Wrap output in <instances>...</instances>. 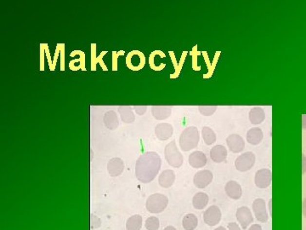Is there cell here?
<instances>
[{
	"mask_svg": "<svg viewBox=\"0 0 306 230\" xmlns=\"http://www.w3.org/2000/svg\"><path fill=\"white\" fill-rule=\"evenodd\" d=\"M162 160L156 152H147L141 154L135 164V176L143 184H149L159 172Z\"/></svg>",
	"mask_w": 306,
	"mask_h": 230,
	"instance_id": "cell-1",
	"label": "cell"
},
{
	"mask_svg": "<svg viewBox=\"0 0 306 230\" xmlns=\"http://www.w3.org/2000/svg\"><path fill=\"white\" fill-rule=\"evenodd\" d=\"M200 135L197 128L195 126L187 127L182 131L180 137V148L185 152L194 149L199 144Z\"/></svg>",
	"mask_w": 306,
	"mask_h": 230,
	"instance_id": "cell-2",
	"label": "cell"
},
{
	"mask_svg": "<svg viewBox=\"0 0 306 230\" xmlns=\"http://www.w3.org/2000/svg\"><path fill=\"white\" fill-rule=\"evenodd\" d=\"M169 204V199L162 193H153L148 197L146 203L147 210L151 213H161Z\"/></svg>",
	"mask_w": 306,
	"mask_h": 230,
	"instance_id": "cell-3",
	"label": "cell"
},
{
	"mask_svg": "<svg viewBox=\"0 0 306 230\" xmlns=\"http://www.w3.org/2000/svg\"><path fill=\"white\" fill-rule=\"evenodd\" d=\"M164 155L167 162L170 167L173 168H180L183 165V156L177 147L176 143L173 140L167 144L164 149Z\"/></svg>",
	"mask_w": 306,
	"mask_h": 230,
	"instance_id": "cell-4",
	"label": "cell"
},
{
	"mask_svg": "<svg viewBox=\"0 0 306 230\" xmlns=\"http://www.w3.org/2000/svg\"><path fill=\"white\" fill-rule=\"evenodd\" d=\"M255 164V155L252 152H246L236 158L235 167L236 170L245 172L252 169Z\"/></svg>",
	"mask_w": 306,
	"mask_h": 230,
	"instance_id": "cell-5",
	"label": "cell"
},
{
	"mask_svg": "<svg viewBox=\"0 0 306 230\" xmlns=\"http://www.w3.org/2000/svg\"><path fill=\"white\" fill-rule=\"evenodd\" d=\"M221 211L216 206L209 207L203 214V221L209 226H215L221 219Z\"/></svg>",
	"mask_w": 306,
	"mask_h": 230,
	"instance_id": "cell-6",
	"label": "cell"
},
{
	"mask_svg": "<svg viewBox=\"0 0 306 230\" xmlns=\"http://www.w3.org/2000/svg\"><path fill=\"white\" fill-rule=\"evenodd\" d=\"M213 177V173L210 170H199L195 174L194 178H193V183L197 188L202 189V188L209 186L212 183Z\"/></svg>",
	"mask_w": 306,
	"mask_h": 230,
	"instance_id": "cell-7",
	"label": "cell"
},
{
	"mask_svg": "<svg viewBox=\"0 0 306 230\" xmlns=\"http://www.w3.org/2000/svg\"><path fill=\"white\" fill-rule=\"evenodd\" d=\"M272 181V173L269 169H261L255 174L254 183L259 188H267Z\"/></svg>",
	"mask_w": 306,
	"mask_h": 230,
	"instance_id": "cell-8",
	"label": "cell"
},
{
	"mask_svg": "<svg viewBox=\"0 0 306 230\" xmlns=\"http://www.w3.org/2000/svg\"><path fill=\"white\" fill-rule=\"evenodd\" d=\"M236 217L243 230H246L247 228L253 223V215L249 207H239L236 210Z\"/></svg>",
	"mask_w": 306,
	"mask_h": 230,
	"instance_id": "cell-9",
	"label": "cell"
},
{
	"mask_svg": "<svg viewBox=\"0 0 306 230\" xmlns=\"http://www.w3.org/2000/svg\"><path fill=\"white\" fill-rule=\"evenodd\" d=\"M253 210L257 220L261 223H267L269 217L267 213L266 201L263 199H256L253 201Z\"/></svg>",
	"mask_w": 306,
	"mask_h": 230,
	"instance_id": "cell-10",
	"label": "cell"
},
{
	"mask_svg": "<svg viewBox=\"0 0 306 230\" xmlns=\"http://www.w3.org/2000/svg\"><path fill=\"white\" fill-rule=\"evenodd\" d=\"M227 144L230 152L234 153L242 152L245 147V142L243 137L237 134L230 135L227 138Z\"/></svg>",
	"mask_w": 306,
	"mask_h": 230,
	"instance_id": "cell-11",
	"label": "cell"
},
{
	"mask_svg": "<svg viewBox=\"0 0 306 230\" xmlns=\"http://www.w3.org/2000/svg\"><path fill=\"white\" fill-rule=\"evenodd\" d=\"M173 128L170 124L160 123L155 127V135L160 141H166L172 137Z\"/></svg>",
	"mask_w": 306,
	"mask_h": 230,
	"instance_id": "cell-12",
	"label": "cell"
},
{
	"mask_svg": "<svg viewBox=\"0 0 306 230\" xmlns=\"http://www.w3.org/2000/svg\"><path fill=\"white\" fill-rule=\"evenodd\" d=\"M124 163L120 158H113L107 164V171L112 177H118L123 173Z\"/></svg>",
	"mask_w": 306,
	"mask_h": 230,
	"instance_id": "cell-13",
	"label": "cell"
},
{
	"mask_svg": "<svg viewBox=\"0 0 306 230\" xmlns=\"http://www.w3.org/2000/svg\"><path fill=\"white\" fill-rule=\"evenodd\" d=\"M188 161L191 167L196 169H199L206 166L208 160H207L205 153H203L202 151H195L191 153Z\"/></svg>",
	"mask_w": 306,
	"mask_h": 230,
	"instance_id": "cell-14",
	"label": "cell"
},
{
	"mask_svg": "<svg viewBox=\"0 0 306 230\" xmlns=\"http://www.w3.org/2000/svg\"><path fill=\"white\" fill-rule=\"evenodd\" d=\"M210 158L215 163H222L227 158V149L223 145H216L210 150Z\"/></svg>",
	"mask_w": 306,
	"mask_h": 230,
	"instance_id": "cell-15",
	"label": "cell"
},
{
	"mask_svg": "<svg viewBox=\"0 0 306 230\" xmlns=\"http://www.w3.org/2000/svg\"><path fill=\"white\" fill-rule=\"evenodd\" d=\"M226 193L232 200H239L243 194L242 187L235 181H230L226 185Z\"/></svg>",
	"mask_w": 306,
	"mask_h": 230,
	"instance_id": "cell-16",
	"label": "cell"
},
{
	"mask_svg": "<svg viewBox=\"0 0 306 230\" xmlns=\"http://www.w3.org/2000/svg\"><path fill=\"white\" fill-rule=\"evenodd\" d=\"M175 180V174L172 170H163L158 177V183L163 188H169L173 185Z\"/></svg>",
	"mask_w": 306,
	"mask_h": 230,
	"instance_id": "cell-17",
	"label": "cell"
},
{
	"mask_svg": "<svg viewBox=\"0 0 306 230\" xmlns=\"http://www.w3.org/2000/svg\"><path fill=\"white\" fill-rule=\"evenodd\" d=\"M263 131L260 128H252L247 133V142L252 145H258L263 140Z\"/></svg>",
	"mask_w": 306,
	"mask_h": 230,
	"instance_id": "cell-18",
	"label": "cell"
},
{
	"mask_svg": "<svg viewBox=\"0 0 306 230\" xmlns=\"http://www.w3.org/2000/svg\"><path fill=\"white\" fill-rule=\"evenodd\" d=\"M103 121L105 125L109 130H116L119 125V121L116 112L113 110L108 111L105 114Z\"/></svg>",
	"mask_w": 306,
	"mask_h": 230,
	"instance_id": "cell-19",
	"label": "cell"
},
{
	"mask_svg": "<svg viewBox=\"0 0 306 230\" xmlns=\"http://www.w3.org/2000/svg\"><path fill=\"white\" fill-rule=\"evenodd\" d=\"M209 200L210 199H209V196L207 193L199 192V193H196L193 197V207L196 210H203L207 207V205L209 203Z\"/></svg>",
	"mask_w": 306,
	"mask_h": 230,
	"instance_id": "cell-20",
	"label": "cell"
},
{
	"mask_svg": "<svg viewBox=\"0 0 306 230\" xmlns=\"http://www.w3.org/2000/svg\"><path fill=\"white\" fill-rule=\"evenodd\" d=\"M266 118V114L262 107H255L249 112V120L253 125H260Z\"/></svg>",
	"mask_w": 306,
	"mask_h": 230,
	"instance_id": "cell-21",
	"label": "cell"
},
{
	"mask_svg": "<svg viewBox=\"0 0 306 230\" xmlns=\"http://www.w3.org/2000/svg\"><path fill=\"white\" fill-rule=\"evenodd\" d=\"M152 114L156 120H166L171 115V108L170 107L154 106L152 107Z\"/></svg>",
	"mask_w": 306,
	"mask_h": 230,
	"instance_id": "cell-22",
	"label": "cell"
},
{
	"mask_svg": "<svg viewBox=\"0 0 306 230\" xmlns=\"http://www.w3.org/2000/svg\"><path fill=\"white\" fill-rule=\"evenodd\" d=\"M118 113H119L121 119L124 123H133L135 120V115L134 114L132 108L130 107H118Z\"/></svg>",
	"mask_w": 306,
	"mask_h": 230,
	"instance_id": "cell-23",
	"label": "cell"
},
{
	"mask_svg": "<svg viewBox=\"0 0 306 230\" xmlns=\"http://www.w3.org/2000/svg\"><path fill=\"white\" fill-rule=\"evenodd\" d=\"M197 224L198 219L195 214H187L182 221V225L186 230H194L197 227Z\"/></svg>",
	"mask_w": 306,
	"mask_h": 230,
	"instance_id": "cell-24",
	"label": "cell"
},
{
	"mask_svg": "<svg viewBox=\"0 0 306 230\" xmlns=\"http://www.w3.org/2000/svg\"><path fill=\"white\" fill-rule=\"evenodd\" d=\"M141 227H142V217L140 215H134L127 220V230H140Z\"/></svg>",
	"mask_w": 306,
	"mask_h": 230,
	"instance_id": "cell-25",
	"label": "cell"
},
{
	"mask_svg": "<svg viewBox=\"0 0 306 230\" xmlns=\"http://www.w3.org/2000/svg\"><path fill=\"white\" fill-rule=\"evenodd\" d=\"M202 137L204 140V143L209 146L212 145L216 142V135L210 127H203V130H202Z\"/></svg>",
	"mask_w": 306,
	"mask_h": 230,
	"instance_id": "cell-26",
	"label": "cell"
},
{
	"mask_svg": "<svg viewBox=\"0 0 306 230\" xmlns=\"http://www.w3.org/2000/svg\"><path fill=\"white\" fill-rule=\"evenodd\" d=\"M145 225L147 230H158L160 226L159 219L155 217H149L146 221Z\"/></svg>",
	"mask_w": 306,
	"mask_h": 230,
	"instance_id": "cell-27",
	"label": "cell"
},
{
	"mask_svg": "<svg viewBox=\"0 0 306 230\" xmlns=\"http://www.w3.org/2000/svg\"><path fill=\"white\" fill-rule=\"evenodd\" d=\"M199 112L204 116H211L216 111V106H200L198 107Z\"/></svg>",
	"mask_w": 306,
	"mask_h": 230,
	"instance_id": "cell-28",
	"label": "cell"
},
{
	"mask_svg": "<svg viewBox=\"0 0 306 230\" xmlns=\"http://www.w3.org/2000/svg\"><path fill=\"white\" fill-rule=\"evenodd\" d=\"M90 225H91V229H97L100 226V218H98L96 216H95L94 214H91V217H90Z\"/></svg>",
	"mask_w": 306,
	"mask_h": 230,
	"instance_id": "cell-29",
	"label": "cell"
},
{
	"mask_svg": "<svg viewBox=\"0 0 306 230\" xmlns=\"http://www.w3.org/2000/svg\"><path fill=\"white\" fill-rule=\"evenodd\" d=\"M147 106H137V107H134V110H135L138 115H143L147 112Z\"/></svg>",
	"mask_w": 306,
	"mask_h": 230,
	"instance_id": "cell-30",
	"label": "cell"
},
{
	"mask_svg": "<svg viewBox=\"0 0 306 230\" xmlns=\"http://www.w3.org/2000/svg\"><path fill=\"white\" fill-rule=\"evenodd\" d=\"M227 228H228L229 230H241L239 226L236 223H230Z\"/></svg>",
	"mask_w": 306,
	"mask_h": 230,
	"instance_id": "cell-31",
	"label": "cell"
},
{
	"mask_svg": "<svg viewBox=\"0 0 306 230\" xmlns=\"http://www.w3.org/2000/svg\"><path fill=\"white\" fill-rule=\"evenodd\" d=\"M302 212H303L304 217L306 218V198L303 200V203H302Z\"/></svg>",
	"mask_w": 306,
	"mask_h": 230,
	"instance_id": "cell-32",
	"label": "cell"
},
{
	"mask_svg": "<svg viewBox=\"0 0 306 230\" xmlns=\"http://www.w3.org/2000/svg\"><path fill=\"white\" fill-rule=\"evenodd\" d=\"M249 230H262V228H261L260 224H253L249 228Z\"/></svg>",
	"mask_w": 306,
	"mask_h": 230,
	"instance_id": "cell-33",
	"label": "cell"
},
{
	"mask_svg": "<svg viewBox=\"0 0 306 230\" xmlns=\"http://www.w3.org/2000/svg\"><path fill=\"white\" fill-rule=\"evenodd\" d=\"M303 172H305V171H306V157H305V155H303Z\"/></svg>",
	"mask_w": 306,
	"mask_h": 230,
	"instance_id": "cell-34",
	"label": "cell"
},
{
	"mask_svg": "<svg viewBox=\"0 0 306 230\" xmlns=\"http://www.w3.org/2000/svg\"><path fill=\"white\" fill-rule=\"evenodd\" d=\"M302 123H303V129H306V115H304L303 120H302Z\"/></svg>",
	"mask_w": 306,
	"mask_h": 230,
	"instance_id": "cell-35",
	"label": "cell"
},
{
	"mask_svg": "<svg viewBox=\"0 0 306 230\" xmlns=\"http://www.w3.org/2000/svg\"><path fill=\"white\" fill-rule=\"evenodd\" d=\"M271 204H272V200H269V212H270V214L272 215V207H271Z\"/></svg>",
	"mask_w": 306,
	"mask_h": 230,
	"instance_id": "cell-36",
	"label": "cell"
},
{
	"mask_svg": "<svg viewBox=\"0 0 306 230\" xmlns=\"http://www.w3.org/2000/svg\"><path fill=\"white\" fill-rule=\"evenodd\" d=\"M163 230H177L175 228L173 227V226H168V227L165 228Z\"/></svg>",
	"mask_w": 306,
	"mask_h": 230,
	"instance_id": "cell-37",
	"label": "cell"
},
{
	"mask_svg": "<svg viewBox=\"0 0 306 230\" xmlns=\"http://www.w3.org/2000/svg\"><path fill=\"white\" fill-rule=\"evenodd\" d=\"M226 230V228L219 227V228H217V229H215V230Z\"/></svg>",
	"mask_w": 306,
	"mask_h": 230,
	"instance_id": "cell-38",
	"label": "cell"
}]
</instances>
